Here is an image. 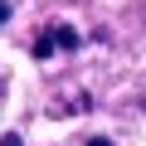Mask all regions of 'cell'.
Instances as JSON below:
<instances>
[{
    "label": "cell",
    "instance_id": "1",
    "mask_svg": "<svg viewBox=\"0 0 146 146\" xmlns=\"http://www.w3.org/2000/svg\"><path fill=\"white\" fill-rule=\"evenodd\" d=\"M54 49H78V34H73L68 25H54V29H44L34 39V58H49Z\"/></svg>",
    "mask_w": 146,
    "mask_h": 146
},
{
    "label": "cell",
    "instance_id": "2",
    "mask_svg": "<svg viewBox=\"0 0 146 146\" xmlns=\"http://www.w3.org/2000/svg\"><path fill=\"white\" fill-rule=\"evenodd\" d=\"M10 20V0H0V25H5Z\"/></svg>",
    "mask_w": 146,
    "mask_h": 146
},
{
    "label": "cell",
    "instance_id": "3",
    "mask_svg": "<svg viewBox=\"0 0 146 146\" xmlns=\"http://www.w3.org/2000/svg\"><path fill=\"white\" fill-rule=\"evenodd\" d=\"M0 146H20V136H15V131H10V136H0Z\"/></svg>",
    "mask_w": 146,
    "mask_h": 146
}]
</instances>
